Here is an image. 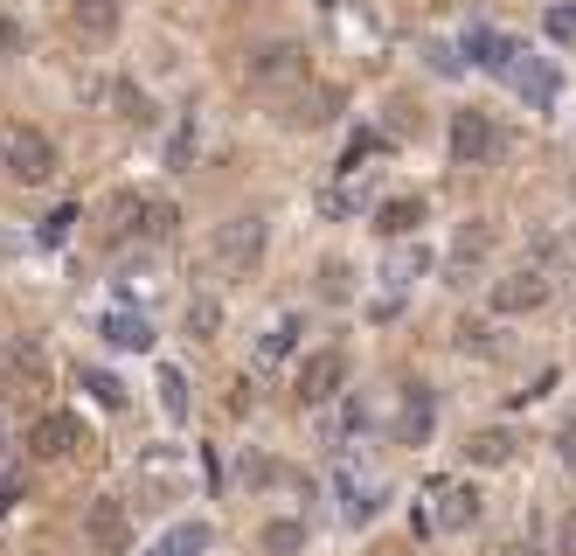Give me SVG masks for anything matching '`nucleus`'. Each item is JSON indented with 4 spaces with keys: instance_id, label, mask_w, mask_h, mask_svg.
Returning <instances> with one entry per match:
<instances>
[{
    "instance_id": "1",
    "label": "nucleus",
    "mask_w": 576,
    "mask_h": 556,
    "mask_svg": "<svg viewBox=\"0 0 576 556\" xmlns=\"http://www.w3.org/2000/svg\"><path fill=\"white\" fill-rule=\"evenodd\" d=\"M0 161H8V175L14 181H49L56 175V140L49 132H35V126H8V140H0Z\"/></svg>"
},
{
    "instance_id": "2",
    "label": "nucleus",
    "mask_w": 576,
    "mask_h": 556,
    "mask_svg": "<svg viewBox=\"0 0 576 556\" xmlns=\"http://www.w3.org/2000/svg\"><path fill=\"white\" fill-rule=\"evenodd\" d=\"M208 251H216L223 279H251V272H257V258H264V216H237V223H223Z\"/></svg>"
},
{
    "instance_id": "3",
    "label": "nucleus",
    "mask_w": 576,
    "mask_h": 556,
    "mask_svg": "<svg viewBox=\"0 0 576 556\" xmlns=\"http://www.w3.org/2000/svg\"><path fill=\"white\" fill-rule=\"evenodd\" d=\"M493 146H501V132L487 126V111H452V161L458 167H479Z\"/></svg>"
},
{
    "instance_id": "4",
    "label": "nucleus",
    "mask_w": 576,
    "mask_h": 556,
    "mask_svg": "<svg viewBox=\"0 0 576 556\" xmlns=\"http://www.w3.org/2000/svg\"><path fill=\"white\" fill-rule=\"evenodd\" d=\"M305 76V56H299V43H257L251 49V84H299Z\"/></svg>"
},
{
    "instance_id": "5",
    "label": "nucleus",
    "mask_w": 576,
    "mask_h": 556,
    "mask_svg": "<svg viewBox=\"0 0 576 556\" xmlns=\"http://www.w3.org/2000/svg\"><path fill=\"white\" fill-rule=\"evenodd\" d=\"M340 382H348V362H340V348L305 355V369H299V404H326V397H340Z\"/></svg>"
},
{
    "instance_id": "6",
    "label": "nucleus",
    "mask_w": 576,
    "mask_h": 556,
    "mask_svg": "<svg viewBox=\"0 0 576 556\" xmlns=\"http://www.w3.org/2000/svg\"><path fill=\"white\" fill-rule=\"evenodd\" d=\"M28 452L35 459H76L84 452V425H76V417H35V431H28Z\"/></svg>"
},
{
    "instance_id": "7",
    "label": "nucleus",
    "mask_w": 576,
    "mask_h": 556,
    "mask_svg": "<svg viewBox=\"0 0 576 556\" xmlns=\"http://www.w3.org/2000/svg\"><path fill=\"white\" fill-rule=\"evenodd\" d=\"M535 306H549V279H542V272H507V279H493V314H535Z\"/></svg>"
},
{
    "instance_id": "8",
    "label": "nucleus",
    "mask_w": 576,
    "mask_h": 556,
    "mask_svg": "<svg viewBox=\"0 0 576 556\" xmlns=\"http://www.w3.org/2000/svg\"><path fill=\"white\" fill-rule=\"evenodd\" d=\"M334 111H340V91H326V84H305L299 98L278 111V119L292 126V132H313V126H326V119H334Z\"/></svg>"
},
{
    "instance_id": "9",
    "label": "nucleus",
    "mask_w": 576,
    "mask_h": 556,
    "mask_svg": "<svg viewBox=\"0 0 576 556\" xmlns=\"http://www.w3.org/2000/svg\"><path fill=\"white\" fill-rule=\"evenodd\" d=\"M84 535H91V549H125V535H132V522H125V508L119 501H91V514H84Z\"/></svg>"
},
{
    "instance_id": "10",
    "label": "nucleus",
    "mask_w": 576,
    "mask_h": 556,
    "mask_svg": "<svg viewBox=\"0 0 576 556\" xmlns=\"http://www.w3.org/2000/svg\"><path fill=\"white\" fill-rule=\"evenodd\" d=\"M493 237H501V229H493L487 216H466V223H458V237H452V264H458V272H472V264L493 251Z\"/></svg>"
},
{
    "instance_id": "11",
    "label": "nucleus",
    "mask_w": 576,
    "mask_h": 556,
    "mask_svg": "<svg viewBox=\"0 0 576 556\" xmlns=\"http://www.w3.org/2000/svg\"><path fill=\"white\" fill-rule=\"evenodd\" d=\"M472 63H479V70H493V76H514V63H521V43H514V35L479 28V35H472Z\"/></svg>"
},
{
    "instance_id": "12",
    "label": "nucleus",
    "mask_w": 576,
    "mask_h": 556,
    "mask_svg": "<svg viewBox=\"0 0 576 556\" xmlns=\"http://www.w3.org/2000/svg\"><path fill=\"white\" fill-rule=\"evenodd\" d=\"M0 376L22 382V390H35V382L49 376V362H43V348H35V341H8V348H0Z\"/></svg>"
},
{
    "instance_id": "13",
    "label": "nucleus",
    "mask_w": 576,
    "mask_h": 556,
    "mask_svg": "<svg viewBox=\"0 0 576 556\" xmlns=\"http://www.w3.org/2000/svg\"><path fill=\"white\" fill-rule=\"evenodd\" d=\"M140 229H146V196L140 188H119L105 202V237H140Z\"/></svg>"
},
{
    "instance_id": "14",
    "label": "nucleus",
    "mask_w": 576,
    "mask_h": 556,
    "mask_svg": "<svg viewBox=\"0 0 576 556\" xmlns=\"http://www.w3.org/2000/svg\"><path fill=\"white\" fill-rule=\"evenodd\" d=\"M431 501H437L431 522H445V529H472V522H479V494H472V487H437Z\"/></svg>"
},
{
    "instance_id": "15",
    "label": "nucleus",
    "mask_w": 576,
    "mask_h": 556,
    "mask_svg": "<svg viewBox=\"0 0 576 556\" xmlns=\"http://www.w3.org/2000/svg\"><path fill=\"white\" fill-rule=\"evenodd\" d=\"M417 223H424V202H417V196H396V202L375 209V229H382V237H410Z\"/></svg>"
},
{
    "instance_id": "16",
    "label": "nucleus",
    "mask_w": 576,
    "mask_h": 556,
    "mask_svg": "<svg viewBox=\"0 0 576 556\" xmlns=\"http://www.w3.org/2000/svg\"><path fill=\"white\" fill-rule=\"evenodd\" d=\"M70 22L84 28V35H98V43H105V35L119 28V0H70Z\"/></svg>"
},
{
    "instance_id": "17",
    "label": "nucleus",
    "mask_w": 576,
    "mask_h": 556,
    "mask_svg": "<svg viewBox=\"0 0 576 556\" xmlns=\"http://www.w3.org/2000/svg\"><path fill=\"white\" fill-rule=\"evenodd\" d=\"M396 438H403V446H424V438H431V390H424V382H410V411H403Z\"/></svg>"
},
{
    "instance_id": "18",
    "label": "nucleus",
    "mask_w": 576,
    "mask_h": 556,
    "mask_svg": "<svg viewBox=\"0 0 576 556\" xmlns=\"http://www.w3.org/2000/svg\"><path fill=\"white\" fill-rule=\"evenodd\" d=\"M105 341H111V348H125V355H140L146 341H153V328H146L140 314H105Z\"/></svg>"
},
{
    "instance_id": "19",
    "label": "nucleus",
    "mask_w": 576,
    "mask_h": 556,
    "mask_svg": "<svg viewBox=\"0 0 576 556\" xmlns=\"http://www.w3.org/2000/svg\"><path fill=\"white\" fill-rule=\"evenodd\" d=\"M514 84H521L528 105H549L555 98V70L549 63H514Z\"/></svg>"
},
{
    "instance_id": "20",
    "label": "nucleus",
    "mask_w": 576,
    "mask_h": 556,
    "mask_svg": "<svg viewBox=\"0 0 576 556\" xmlns=\"http://www.w3.org/2000/svg\"><path fill=\"white\" fill-rule=\"evenodd\" d=\"M160 549H167V556H202V549H208V522H181V529H167V535H160Z\"/></svg>"
},
{
    "instance_id": "21",
    "label": "nucleus",
    "mask_w": 576,
    "mask_h": 556,
    "mask_svg": "<svg viewBox=\"0 0 576 556\" xmlns=\"http://www.w3.org/2000/svg\"><path fill=\"white\" fill-rule=\"evenodd\" d=\"M472 466H507V452H514V438L507 431H472Z\"/></svg>"
},
{
    "instance_id": "22",
    "label": "nucleus",
    "mask_w": 576,
    "mask_h": 556,
    "mask_svg": "<svg viewBox=\"0 0 576 556\" xmlns=\"http://www.w3.org/2000/svg\"><path fill=\"white\" fill-rule=\"evenodd\" d=\"M216 328H223V306L216 299H195V306H188V341H216Z\"/></svg>"
},
{
    "instance_id": "23",
    "label": "nucleus",
    "mask_w": 576,
    "mask_h": 556,
    "mask_svg": "<svg viewBox=\"0 0 576 556\" xmlns=\"http://www.w3.org/2000/svg\"><path fill=\"white\" fill-rule=\"evenodd\" d=\"M542 35L549 43H576V0H555V8L542 14Z\"/></svg>"
},
{
    "instance_id": "24",
    "label": "nucleus",
    "mask_w": 576,
    "mask_h": 556,
    "mask_svg": "<svg viewBox=\"0 0 576 556\" xmlns=\"http://www.w3.org/2000/svg\"><path fill=\"white\" fill-rule=\"evenodd\" d=\"M160 404H167V417H188V376L181 369H160Z\"/></svg>"
},
{
    "instance_id": "25",
    "label": "nucleus",
    "mask_w": 576,
    "mask_h": 556,
    "mask_svg": "<svg viewBox=\"0 0 576 556\" xmlns=\"http://www.w3.org/2000/svg\"><path fill=\"white\" fill-rule=\"evenodd\" d=\"M167 167H195V119L175 126V140H167Z\"/></svg>"
},
{
    "instance_id": "26",
    "label": "nucleus",
    "mask_w": 576,
    "mask_h": 556,
    "mask_svg": "<svg viewBox=\"0 0 576 556\" xmlns=\"http://www.w3.org/2000/svg\"><path fill=\"white\" fill-rule=\"evenodd\" d=\"M305 543V529L299 522H272V529H264V549H272V556H292Z\"/></svg>"
},
{
    "instance_id": "27",
    "label": "nucleus",
    "mask_w": 576,
    "mask_h": 556,
    "mask_svg": "<svg viewBox=\"0 0 576 556\" xmlns=\"http://www.w3.org/2000/svg\"><path fill=\"white\" fill-rule=\"evenodd\" d=\"M320 293H326V299H348V293H355V272H348L340 258H334V264H320Z\"/></svg>"
},
{
    "instance_id": "28",
    "label": "nucleus",
    "mask_w": 576,
    "mask_h": 556,
    "mask_svg": "<svg viewBox=\"0 0 576 556\" xmlns=\"http://www.w3.org/2000/svg\"><path fill=\"white\" fill-rule=\"evenodd\" d=\"M175 223H181L175 202H146V237H175Z\"/></svg>"
},
{
    "instance_id": "29",
    "label": "nucleus",
    "mask_w": 576,
    "mask_h": 556,
    "mask_svg": "<svg viewBox=\"0 0 576 556\" xmlns=\"http://www.w3.org/2000/svg\"><path fill=\"white\" fill-rule=\"evenodd\" d=\"M111 105H119V119H132V126L146 119V98H140V91L125 84V76H119V84H111Z\"/></svg>"
},
{
    "instance_id": "30",
    "label": "nucleus",
    "mask_w": 576,
    "mask_h": 556,
    "mask_svg": "<svg viewBox=\"0 0 576 556\" xmlns=\"http://www.w3.org/2000/svg\"><path fill=\"white\" fill-rule=\"evenodd\" d=\"M292 334H299L292 320H285V328H272V334L257 341V362H278V355H292Z\"/></svg>"
},
{
    "instance_id": "31",
    "label": "nucleus",
    "mask_w": 576,
    "mask_h": 556,
    "mask_svg": "<svg viewBox=\"0 0 576 556\" xmlns=\"http://www.w3.org/2000/svg\"><path fill=\"white\" fill-rule=\"evenodd\" d=\"M70 223H76V209H56V216H43V244H63Z\"/></svg>"
},
{
    "instance_id": "32",
    "label": "nucleus",
    "mask_w": 576,
    "mask_h": 556,
    "mask_svg": "<svg viewBox=\"0 0 576 556\" xmlns=\"http://www.w3.org/2000/svg\"><path fill=\"white\" fill-rule=\"evenodd\" d=\"M91 390H98V404H111V411L125 404V382L119 376H91Z\"/></svg>"
},
{
    "instance_id": "33",
    "label": "nucleus",
    "mask_w": 576,
    "mask_h": 556,
    "mask_svg": "<svg viewBox=\"0 0 576 556\" xmlns=\"http://www.w3.org/2000/svg\"><path fill=\"white\" fill-rule=\"evenodd\" d=\"M555 556H576V514H563V522H555Z\"/></svg>"
},
{
    "instance_id": "34",
    "label": "nucleus",
    "mask_w": 576,
    "mask_h": 556,
    "mask_svg": "<svg viewBox=\"0 0 576 556\" xmlns=\"http://www.w3.org/2000/svg\"><path fill=\"white\" fill-rule=\"evenodd\" d=\"M563 459L576 466V417H569V431H563Z\"/></svg>"
},
{
    "instance_id": "35",
    "label": "nucleus",
    "mask_w": 576,
    "mask_h": 556,
    "mask_svg": "<svg viewBox=\"0 0 576 556\" xmlns=\"http://www.w3.org/2000/svg\"><path fill=\"white\" fill-rule=\"evenodd\" d=\"M14 508V487H0V514H8Z\"/></svg>"
},
{
    "instance_id": "36",
    "label": "nucleus",
    "mask_w": 576,
    "mask_h": 556,
    "mask_svg": "<svg viewBox=\"0 0 576 556\" xmlns=\"http://www.w3.org/2000/svg\"><path fill=\"white\" fill-rule=\"evenodd\" d=\"M507 556H535V549H507Z\"/></svg>"
},
{
    "instance_id": "37",
    "label": "nucleus",
    "mask_w": 576,
    "mask_h": 556,
    "mask_svg": "<svg viewBox=\"0 0 576 556\" xmlns=\"http://www.w3.org/2000/svg\"><path fill=\"white\" fill-rule=\"evenodd\" d=\"M153 556H167V549H153Z\"/></svg>"
}]
</instances>
